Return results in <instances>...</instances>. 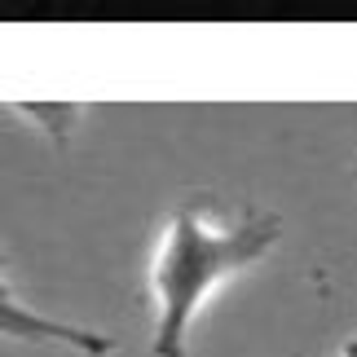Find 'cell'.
I'll return each instance as SVG.
<instances>
[{
	"instance_id": "cell-4",
	"label": "cell",
	"mask_w": 357,
	"mask_h": 357,
	"mask_svg": "<svg viewBox=\"0 0 357 357\" xmlns=\"http://www.w3.org/2000/svg\"><path fill=\"white\" fill-rule=\"evenodd\" d=\"M335 357H357V335H349L344 344H340V353H335Z\"/></svg>"
},
{
	"instance_id": "cell-3",
	"label": "cell",
	"mask_w": 357,
	"mask_h": 357,
	"mask_svg": "<svg viewBox=\"0 0 357 357\" xmlns=\"http://www.w3.org/2000/svg\"><path fill=\"white\" fill-rule=\"evenodd\" d=\"M13 111L18 115H26L36 123V128H45L53 142H66L79 123H84V115H89V106H79V102H53V106H45V102H13Z\"/></svg>"
},
{
	"instance_id": "cell-1",
	"label": "cell",
	"mask_w": 357,
	"mask_h": 357,
	"mask_svg": "<svg viewBox=\"0 0 357 357\" xmlns=\"http://www.w3.org/2000/svg\"><path fill=\"white\" fill-rule=\"evenodd\" d=\"M282 238V216L260 208H221L216 199H185L163 221L150 256V353L190 357V331L221 287L265 265Z\"/></svg>"
},
{
	"instance_id": "cell-2",
	"label": "cell",
	"mask_w": 357,
	"mask_h": 357,
	"mask_svg": "<svg viewBox=\"0 0 357 357\" xmlns=\"http://www.w3.org/2000/svg\"><path fill=\"white\" fill-rule=\"evenodd\" d=\"M0 322H5V335H9V340H36V344H49V340H53V344L75 349L79 357H106V353L115 349V340H111V335L49 318V313H40V309H31V305H22V300L13 296L9 287H5V300H0Z\"/></svg>"
}]
</instances>
